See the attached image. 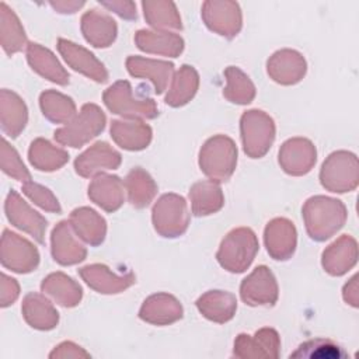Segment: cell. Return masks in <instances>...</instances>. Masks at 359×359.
<instances>
[{
    "mask_svg": "<svg viewBox=\"0 0 359 359\" xmlns=\"http://www.w3.org/2000/svg\"><path fill=\"white\" fill-rule=\"evenodd\" d=\"M317 358V359H341L346 353L344 349L330 339L316 338L307 341L299 346V349L290 353V358Z\"/></svg>",
    "mask_w": 359,
    "mask_h": 359,
    "instance_id": "cell-41",
    "label": "cell"
},
{
    "mask_svg": "<svg viewBox=\"0 0 359 359\" xmlns=\"http://www.w3.org/2000/svg\"><path fill=\"white\" fill-rule=\"evenodd\" d=\"M344 299L352 306H358V294H356V276L351 279L349 283L345 285L344 287Z\"/></svg>",
    "mask_w": 359,
    "mask_h": 359,
    "instance_id": "cell-47",
    "label": "cell"
},
{
    "mask_svg": "<svg viewBox=\"0 0 359 359\" xmlns=\"http://www.w3.org/2000/svg\"><path fill=\"white\" fill-rule=\"evenodd\" d=\"M227 77V87L223 94L230 102L248 104L255 95V88L251 80L237 67L230 66L224 72Z\"/></svg>",
    "mask_w": 359,
    "mask_h": 359,
    "instance_id": "cell-40",
    "label": "cell"
},
{
    "mask_svg": "<svg viewBox=\"0 0 359 359\" xmlns=\"http://www.w3.org/2000/svg\"><path fill=\"white\" fill-rule=\"evenodd\" d=\"M189 198L192 202V212L196 216L215 213L223 206L222 189L213 181L196 182L189 191Z\"/></svg>",
    "mask_w": 359,
    "mask_h": 359,
    "instance_id": "cell-32",
    "label": "cell"
},
{
    "mask_svg": "<svg viewBox=\"0 0 359 359\" xmlns=\"http://www.w3.org/2000/svg\"><path fill=\"white\" fill-rule=\"evenodd\" d=\"M1 168L6 174L20 181L29 180V172L27 171L25 165L21 163L17 151L6 140H3V147H1Z\"/></svg>",
    "mask_w": 359,
    "mask_h": 359,
    "instance_id": "cell-42",
    "label": "cell"
},
{
    "mask_svg": "<svg viewBox=\"0 0 359 359\" xmlns=\"http://www.w3.org/2000/svg\"><path fill=\"white\" fill-rule=\"evenodd\" d=\"M57 49L67 62V65H70L74 70L91 77L98 83L107 81L108 74L104 69V65L86 48L60 38L57 41Z\"/></svg>",
    "mask_w": 359,
    "mask_h": 359,
    "instance_id": "cell-14",
    "label": "cell"
},
{
    "mask_svg": "<svg viewBox=\"0 0 359 359\" xmlns=\"http://www.w3.org/2000/svg\"><path fill=\"white\" fill-rule=\"evenodd\" d=\"M27 123V107L22 100L8 91L1 90V128L11 136L17 137Z\"/></svg>",
    "mask_w": 359,
    "mask_h": 359,
    "instance_id": "cell-30",
    "label": "cell"
},
{
    "mask_svg": "<svg viewBox=\"0 0 359 359\" xmlns=\"http://www.w3.org/2000/svg\"><path fill=\"white\" fill-rule=\"evenodd\" d=\"M116 22L95 8L86 11L81 17V32L95 48L109 46L116 38Z\"/></svg>",
    "mask_w": 359,
    "mask_h": 359,
    "instance_id": "cell-18",
    "label": "cell"
},
{
    "mask_svg": "<svg viewBox=\"0 0 359 359\" xmlns=\"http://www.w3.org/2000/svg\"><path fill=\"white\" fill-rule=\"evenodd\" d=\"M241 137L244 151L250 157H262L269 150L275 137L272 118L262 111H247L241 116Z\"/></svg>",
    "mask_w": 359,
    "mask_h": 359,
    "instance_id": "cell-4",
    "label": "cell"
},
{
    "mask_svg": "<svg viewBox=\"0 0 359 359\" xmlns=\"http://www.w3.org/2000/svg\"><path fill=\"white\" fill-rule=\"evenodd\" d=\"M80 275L88 286L100 293H118L135 282V276L132 273L118 276L112 273L105 265L100 264L81 268Z\"/></svg>",
    "mask_w": 359,
    "mask_h": 359,
    "instance_id": "cell-22",
    "label": "cell"
},
{
    "mask_svg": "<svg viewBox=\"0 0 359 359\" xmlns=\"http://www.w3.org/2000/svg\"><path fill=\"white\" fill-rule=\"evenodd\" d=\"M139 316L153 324H167L181 318L182 307L174 296L158 293L144 300Z\"/></svg>",
    "mask_w": 359,
    "mask_h": 359,
    "instance_id": "cell-21",
    "label": "cell"
},
{
    "mask_svg": "<svg viewBox=\"0 0 359 359\" xmlns=\"http://www.w3.org/2000/svg\"><path fill=\"white\" fill-rule=\"evenodd\" d=\"M143 14L149 25L154 28L181 29V17L175 3L168 0H146L142 3Z\"/></svg>",
    "mask_w": 359,
    "mask_h": 359,
    "instance_id": "cell-33",
    "label": "cell"
},
{
    "mask_svg": "<svg viewBox=\"0 0 359 359\" xmlns=\"http://www.w3.org/2000/svg\"><path fill=\"white\" fill-rule=\"evenodd\" d=\"M1 262L14 272L27 273L36 268L39 254L29 241L15 233L4 230L1 238Z\"/></svg>",
    "mask_w": 359,
    "mask_h": 359,
    "instance_id": "cell-10",
    "label": "cell"
},
{
    "mask_svg": "<svg viewBox=\"0 0 359 359\" xmlns=\"http://www.w3.org/2000/svg\"><path fill=\"white\" fill-rule=\"evenodd\" d=\"M6 213L8 220L18 229L32 234L36 241L43 243V233L46 229V220L32 210L20 195L11 191L6 201Z\"/></svg>",
    "mask_w": 359,
    "mask_h": 359,
    "instance_id": "cell-13",
    "label": "cell"
},
{
    "mask_svg": "<svg viewBox=\"0 0 359 359\" xmlns=\"http://www.w3.org/2000/svg\"><path fill=\"white\" fill-rule=\"evenodd\" d=\"M135 42L139 49L149 53H160L175 57L184 49V41L180 35L171 32H158L140 29L135 35Z\"/></svg>",
    "mask_w": 359,
    "mask_h": 359,
    "instance_id": "cell-23",
    "label": "cell"
},
{
    "mask_svg": "<svg viewBox=\"0 0 359 359\" xmlns=\"http://www.w3.org/2000/svg\"><path fill=\"white\" fill-rule=\"evenodd\" d=\"M88 196L102 209L114 212L123 202L122 181L115 175H100L90 184Z\"/></svg>",
    "mask_w": 359,
    "mask_h": 359,
    "instance_id": "cell-25",
    "label": "cell"
},
{
    "mask_svg": "<svg viewBox=\"0 0 359 359\" xmlns=\"http://www.w3.org/2000/svg\"><path fill=\"white\" fill-rule=\"evenodd\" d=\"M72 226L77 234L91 245H98L105 237V220L90 208L74 209L70 216Z\"/></svg>",
    "mask_w": 359,
    "mask_h": 359,
    "instance_id": "cell-28",
    "label": "cell"
},
{
    "mask_svg": "<svg viewBox=\"0 0 359 359\" xmlns=\"http://www.w3.org/2000/svg\"><path fill=\"white\" fill-rule=\"evenodd\" d=\"M126 66L132 76L149 79L154 84L157 94L164 91V88L170 80V76L172 73V69H174L172 63L153 60V59H144V57H139V56L128 57Z\"/></svg>",
    "mask_w": 359,
    "mask_h": 359,
    "instance_id": "cell-24",
    "label": "cell"
},
{
    "mask_svg": "<svg viewBox=\"0 0 359 359\" xmlns=\"http://www.w3.org/2000/svg\"><path fill=\"white\" fill-rule=\"evenodd\" d=\"M306 73L304 57L292 49L278 50L268 60V74L280 84H294Z\"/></svg>",
    "mask_w": 359,
    "mask_h": 359,
    "instance_id": "cell-15",
    "label": "cell"
},
{
    "mask_svg": "<svg viewBox=\"0 0 359 359\" xmlns=\"http://www.w3.org/2000/svg\"><path fill=\"white\" fill-rule=\"evenodd\" d=\"M196 306L206 318L223 323L234 316L237 302L231 293L210 290L198 299Z\"/></svg>",
    "mask_w": 359,
    "mask_h": 359,
    "instance_id": "cell-29",
    "label": "cell"
},
{
    "mask_svg": "<svg viewBox=\"0 0 359 359\" xmlns=\"http://www.w3.org/2000/svg\"><path fill=\"white\" fill-rule=\"evenodd\" d=\"M237 163V147L234 142L223 135L210 137L201 149V170L216 181H227Z\"/></svg>",
    "mask_w": 359,
    "mask_h": 359,
    "instance_id": "cell-2",
    "label": "cell"
},
{
    "mask_svg": "<svg viewBox=\"0 0 359 359\" xmlns=\"http://www.w3.org/2000/svg\"><path fill=\"white\" fill-rule=\"evenodd\" d=\"M41 108L43 115L55 123L67 122L76 112L72 98L52 90L41 94Z\"/></svg>",
    "mask_w": 359,
    "mask_h": 359,
    "instance_id": "cell-39",
    "label": "cell"
},
{
    "mask_svg": "<svg viewBox=\"0 0 359 359\" xmlns=\"http://www.w3.org/2000/svg\"><path fill=\"white\" fill-rule=\"evenodd\" d=\"M100 4L109 11L116 13L119 17L125 20H135L136 15V4L133 1L126 0H111V1H100Z\"/></svg>",
    "mask_w": 359,
    "mask_h": 359,
    "instance_id": "cell-44",
    "label": "cell"
},
{
    "mask_svg": "<svg viewBox=\"0 0 359 359\" xmlns=\"http://www.w3.org/2000/svg\"><path fill=\"white\" fill-rule=\"evenodd\" d=\"M154 229L164 237H178L188 226L187 203L175 194L163 195L153 208Z\"/></svg>",
    "mask_w": 359,
    "mask_h": 359,
    "instance_id": "cell-7",
    "label": "cell"
},
{
    "mask_svg": "<svg viewBox=\"0 0 359 359\" xmlns=\"http://www.w3.org/2000/svg\"><path fill=\"white\" fill-rule=\"evenodd\" d=\"M1 306L6 307L11 304L18 296V285L15 279L8 278L7 275H1Z\"/></svg>",
    "mask_w": 359,
    "mask_h": 359,
    "instance_id": "cell-45",
    "label": "cell"
},
{
    "mask_svg": "<svg viewBox=\"0 0 359 359\" xmlns=\"http://www.w3.org/2000/svg\"><path fill=\"white\" fill-rule=\"evenodd\" d=\"M50 7L62 14H73L79 11L86 3L84 1H77V0H56L49 3Z\"/></svg>",
    "mask_w": 359,
    "mask_h": 359,
    "instance_id": "cell-46",
    "label": "cell"
},
{
    "mask_svg": "<svg viewBox=\"0 0 359 359\" xmlns=\"http://www.w3.org/2000/svg\"><path fill=\"white\" fill-rule=\"evenodd\" d=\"M119 164L121 154L115 151L108 143L98 142L76 158L74 168L77 174L90 177L100 170H114Z\"/></svg>",
    "mask_w": 359,
    "mask_h": 359,
    "instance_id": "cell-17",
    "label": "cell"
},
{
    "mask_svg": "<svg viewBox=\"0 0 359 359\" xmlns=\"http://www.w3.org/2000/svg\"><path fill=\"white\" fill-rule=\"evenodd\" d=\"M279 163L287 174H306L316 163V147L307 139H290L279 150Z\"/></svg>",
    "mask_w": 359,
    "mask_h": 359,
    "instance_id": "cell-12",
    "label": "cell"
},
{
    "mask_svg": "<svg viewBox=\"0 0 359 359\" xmlns=\"http://www.w3.org/2000/svg\"><path fill=\"white\" fill-rule=\"evenodd\" d=\"M198 88V73L191 66H182L175 79L172 86L165 97V102L171 107H180L187 104L196 93Z\"/></svg>",
    "mask_w": 359,
    "mask_h": 359,
    "instance_id": "cell-37",
    "label": "cell"
},
{
    "mask_svg": "<svg viewBox=\"0 0 359 359\" xmlns=\"http://www.w3.org/2000/svg\"><path fill=\"white\" fill-rule=\"evenodd\" d=\"M265 245L273 259H287L296 248V229L287 219H273L265 227Z\"/></svg>",
    "mask_w": 359,
    "mask_h": 359,
    "instance_id": "cell-16",
    "label": "cell"
},
{
    "mask_svg": "<svg viewBox=\"0 0 359 359\" xmlns=\"http://www.w3.org/2000/svg\"><path fill=\"white\" fill-rule=\"evenodd\" d=\"M42 290L65 307H73L81 300V287L62 272L52 273L43 279Z\"/></svg>",
    "mask_w": 359,
    "mask_h": 359,
    "instance_id": "cell-34",
    "label": "cell"
},
{
    "mask_svg": "<svg viewBox=\"0 0 359 359\" xmlns=\"http://www.w3.org/2000/svg\"><path fill=\"white\" fill-rule=\"evenodd\" d=\"M202 18L206 27L226 38L236 36L243 24L238 3L230 0H208L202 4Z\"/></svg>",
    "mask_w": 359,
    "mask_h": 359,
    "instance_id": "cell-8",
    "label": "cell"
},
{
    "mask_svg": "<svg viewBox=\"0 0 359 359\" xmlns=\"http://www.w3.org/2000/svg\"><path fill=\"white\" fill-rule=\"evenodd\" d=\"M22 191L31 201H34L42 209L49 210V212H57V213L60 212L57 199L52 195V192L49 189H46L38 184H34V182H27L22 187Z\"/></svg>",
    "mask_w": 359,
    "mask_h": 359,
    "instance_id": "cell-43",
    "label": "cell"
},
{
    "mask_svg": "<svg viewBox=\"0 0 359 359\" xmlns=\"http://www.w3.org/2000/svg\"><path fill=\"white\" fill-rule=\"evenodd\" d=\"M22 313L25 320L35 328L49 330L57 323V311L41 294L29 293L22 303Z\"/></svg>",
    "mask_w": 359,
    "mask_h": 359,
    "instance_id": "cell-35",
    "label": "cell"
},
{
    "mask_svg": "<svg viewBox=\"0 0 359 359\" xmlns=\"http://www.w3.org/2000/svg\"><path fill=\"white\" fill-rule=\"evenodd\" d=\"M104 102L109 111L128 118H154L157 107L153 100H136L128 81H118L104 93Z\"/></svg>",
    "mask_w": 359,
    "mask_h": 359,
    "instance_id": "cell-9",
    "label": "cell"
},
{
    "mask_svg": "<svg viewBox=\"0 0 359 359\" xmlns=\"http://www.w3.org/2000/svg\"><path fill=\"white\" fill-rule=\"evenodd\" d=\"M241 299L250 306L273 304L278 299V286L272 272L261 265L250 273L240 286Z\"/></svg>",
    "mask_w": 359,
    "mask_h": 359,
    "instance_id": "cell-11",
    "label": "cell"
},
{
    "mask_svg": "<svg viewBox=\"0 0 359 359\" xmlns=\"http://www.w3.org/2000/svg\"><path fill=\"white\" fill-rule=\"evenodd\" d=\"M303 216L310 237L323 241L344 226L346 209L338 199L313 196L304 203Z\"/></svg>",
    "mask_w": 359,
    "mask_h": 359,
    "instance_id": "cell-1",
    "label": "cell"
},
{
    "mask_svg": "<svg viewBox=\"0 0 359 359\" xmlns=\"http://www.w3.org/2000/svg\"><path fill=\"white\" fill-rule=\"evenodd\" d=\"M52 255L62 265L77 264L86 257V248L74 240L67 222H60L52 231Z\"/></svg>",
    "mask_w": 359,
    "mask_h": 359,
    "instance_id": "cell-20",
    "label": "cell"
},
{
    "mask_svg": "<svg viewBox=\"0 0 359 359\" xmlns=\"http://www.w3.org/2000/svg\"><path fill=\"white\" fill-rule=\"evenodd\" d=\"M129 201L136 208H143L153 199L157 187L151 177L142 168H133L126 177Z\"/></svg>",
    "mask_w": 359,
    "mask_h": 359,
    "instance_id": "cell-38",
    "label": "cell"
},
{
    "mask_svg": "<svg viewBox=\"0 0 359 359\" xmlns=\"http://www.w3.org/2000/svg\"><path fill=\"white\" fill-rule=\"evenodd\" d=\"M320 180L331 192L352 191L358 185V160L348 151H335L324 161Z\"/></svg>",
    "mask_w": 359,
    "mask_h": 359,
    "instance_id": "cell-6",
    "label": "cell"
},
{
    "mask_svg": "<svg viewBox=\"0 0 359 359\" xmlns=\"http://www.w3.org/2000/svg\"><path fill=\"white\" fill-rule=\"evenodd\" d=\"M111 136L122 149L142 150L150 143L151 129L143 122L114 121L111 125Z\"/></svg>",
    "mask_w": 359,
    "mask_h": 359,
    "instance_id": "cell-27",
    "label": "cell"
},
{
    "mask_svg": "<svg viewBox=\"0 0 359 359\" xmlns=\"http://www.w3.org/2000/svg\"><path fill=\"white\" fill-rule=\"evenodd\" d=\"M0 35L1 46L8 55L21 50L27 41L18 17L4 1L0 3Z\"/></svg>",
    "mask_w": 359,
    "mask_h": 359,
    "instance_id": "cell-31",
    "label": "cell"
},
{
    "mask_svg": "<svg viewBox=\"0 0 359 359\" xmlns=\"http://www.w3.org/2000/svg\"><path fill=\"white\" fill-rule=\"evenodd\" d=\"M105 126V115L94 104H86L79 116H76L67 126L55 132V139L66 146L80 147L90 139L102 132Z\"/></svg>",
    "mask_w": 359,
    "mask_h": 359,
    "instance_id": "cell-5",
    "label": "cell"
},
{
    "mask_svg": "<svg viewBox=\"0 0 359 359\" xmlns=\"http://www.w3.org/2000/svg\"><path fill=\"white\" fill-rule=\"evenodd\" d=\"M27 57L31 67L45 79L62 86L69 83V74L65 72L56 56L49 49L38 43H29L27 49Z\"/></svg>",
    "mask_w": 359,
    "mask_h": 359,
    "instance_id": "cell-26",
    "label": "cell"
},
{
    "mask_svg": "<svg viewBox=\"0 0 359 359\" xmlns=\"http://www.w3.org/2000/svg\"><path fill=\"white\" fill-rule=\"evenodd\" d=\"M356 257V241L349 236H342L323 252V266L328 273L339 276L355 265Z\"/></svg>",
    "mask_w": 359,
    "mask_h": 359,
    "instance_id": "cell-19",
    "label": "cell"
},
{
    "mask_svg": "<svg viewBox=\"0 0 359 359\" xmlns=\"http://www.w3.org/2000/svg\"><path fill=\"white\" fill-rule=\"evenodd\" d=\"M28 156L31 164L42 171L57 170L69 160V154L65 150L56 149L43 139H36L32 142Z\"/></svg>",
    "mask_w": 359,
    "mask_h": 359,
    "instance_id": "cell-36",
    "label": "cell"
},
{
    "mask_svg": "<svg viewBox=\"0 0 359 359\" xmlns=\"http://www.w3.org/2000/svg\"><path fill=\"white\" fill-rule=\"evenodd\" d=\"M258 241L252 230L241 227L230 231L217 251L219 264L230 272H243L252 262Z\"/></svg>",
    "mask_w": 359,
    "mask_h": 359,
    "instance_id": "cell-3",
    "label": "cell"
}]
</instances>
